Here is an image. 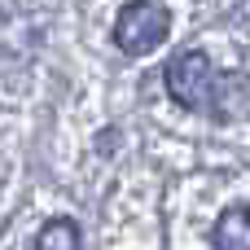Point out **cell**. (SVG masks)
<instances>
[{
    "instance_id": "3",
    "label": "cell",
    "mask_w": 250,
    "mask_h": 250,
    "mask_svg": "<svg viewBox=\"0 0 250 250\" xmlns=\"http://www.w3.org/2000/svg\"><path fill=\"white\" fill-rule=\"evenodd\" d=\"M211 242H215V250H250V207L246 202L229 207V211L215 220Z\"/></svg>"
},
{
    "instance_id": "2",
    "label": "cell",
    "mask_w": 250,
    "mask_h": 250,
    "mask_svg": "<svg viewBox=\"0 0 250 250\" xmlns=\"http://www.w3.org/2000/svg\"><path fill=\"white\" fill-rule=\"evenodd\" d=\"M163 79H167L171 101H176V105H185V110H211L215 88H220V75H215V66H211V57H207L202 48L176 53V57L167 62Z\"/></svg>"
},
{
    "instance_id": "1",
    "label": "cell",
    "mask_w": 250,
    "mask_h": 250,
    "mask_svg": "<svg viewBox=\"0 0 250 250\" xmlns=\"http://www.w3.org/2000/svg\"><path fill=\"white\" fill-rule=\"evenodd\" d=\"M171 31V13L158 0H127L114 18V44L123 57H145L154 53Z\"/></svg>"
},
{
    "instance_id": "4",
    "label": "cell",
    "mask_w": 250,
    "mask_h": 250,
    "mask_svg": "<svg viewBox=\"0 0 250 250\" xmlns=\"http://www.w3.org/2000/svg\"><path fill=\"white\" fill-rule=\"evenodd\" d=\"M31 250H83V242H79V224H75L70 215H53V220H44Z\"/></svg>"
}]
</instances>
